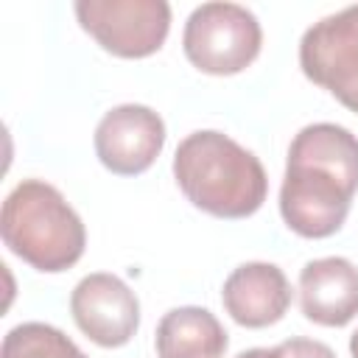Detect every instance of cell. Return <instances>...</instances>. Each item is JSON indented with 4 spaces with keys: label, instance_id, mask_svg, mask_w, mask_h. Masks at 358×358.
<instances>
[{
    "label": "cell",
    "instance_id": "ba28073f",
    "mask_svg": "<svg viewBox=\"0 0 358 358\" xmlns=\"http://www.w3.org/2000/svg\"><path fill=\"white\" fill-rule=\"evenodd\" d=\"M165 145L162 117L143 103H120L95 126V154L117 176H137L154 165Z\"/></svg>",
    "mask_w": 358,
    "mask_h": 358
},
{
    "label": "cell",
    "instance_id": "9c48e42d",
    "mask_svg": "<svg viewBox=\"0 0 358 358\" xmlns=\"http://www.w3.org/2000/svg\"><path fill=\"white\" fill-rule=\"evenodd\" d=\"M221 302L238 324L268 327L285 316L291 305V285L280 266L252 260L224 280Z\"/></svg>",
    "mask_w": 358,
    "mask_h": 358
},
{
    "label": "cell",
    "instance_id": "5b68a950",
    "mask_svg": "<svg viewBox=\"0 0 358 358\" xmlns=\"http://www.w3.org/2000/svg\"><path fill=\"white\" fill-rule=\"evenodd\" d=\"M76 17L103 50L123 59L157 53L171 28L165 0H78Z\"/></svg>",
    "mask_w": 358,
    "mask_h": 358
},
{
    "label": "cell",
    "instance_id": "7c38bea8",
    "mask_svg": "<svg viewBox=\"0 0 358 358\" xmlns=\"http://www.w3.org/2000/svg\"><path fill=\"white\" fill-rule=\"evenodd\" d=\"M0 358H87V355L59 327L45 322H22L6 333Z\"/></svg>",
    "mask_w": 358,
    "mask_h": 358
},
{
    "label": "cell",
    "instance_id": "30bf717a",
    "mask_svg": "<svg viewBox=\"0 0 358 358\" xmlns=\"http://www.w3.org/2000/svg\"><path fill=\"white\" fill-rule=\"evenodd\" d=\"M299 305L305 319L344 327L358 316V268L347 257H319L299 271Z\"/></svg>",
    "mask_w": 358,
    "mask_h": 358
},
{
    "label": "cell",
    "instance_id": "4fadbf2b",
    "mask_svg": "<svg viewBox=\"0 0 358 358\" xmlns=\"http://www.w3.org/2000/svg\"><path fill=\"white\" fill-rule=\"evenodd\" d=\"M260 358H336V352L316 338H288L277 347H260Z\"/></svg>",
    "mask_w": 358,
    "mask_h": 358
},
{
    "label": "cell",
    "instance_id": "277c9868",
    "mask_svg": "<svg viewBox=\"0 0 358 358\" xmlns=\"http://www.w3.org/2000/svg\"><path fill=\"white\" fill-rule=\"evenodd\" d=\"M263 45L257 17L238 3H201L190 11L182 34L185 56L210 76H235L246 70Z\"/></svg>",
    "mask_w": 358,
    "mask_h": 358
},
{
    "label": "cell",
    "instance_id": "52a82bcc",
    "mask_svg": "<svg viewBox=\"0 0 358 358\" xmlns=\"http://www.w3.org/2000/svg\"><path fill=\"white\" fill-rule=\"evenodd\" d=\"M70 313L78 330L98 347H123L140 327V302L134 291L106 271L78 280L70 294Z\"/></svg>",
    "mask_w": 358,
    "mask_h": 358
},
{
    "label": "cell",
    "instance_id": "5bb4252c",
    "mask_svg": "<svg viewBox=\"0 0 358 358\" xmlns=\"http://www.w3.org/2000/svg\"><path fill=\"white\" fill-rule=\"evenodd\" d=\"M350 355H352V358H358V330L350 336Z\"/></svg>",
    "mask_w": 358,
    "mask_h": 358
},
{
    "label": "cell",
    "instance_id": "7a4b0ae2",
    "mask_svg": "<svg viewBox=\"0 0 358 358\" xmlns=\"http://www.w3.org/2000/svg\"><path fill=\"white\" fill-rule=\"evenodd\" d=\"M173 179L187 201L215 218H246L268 193L260 159L215 129H199L176 145Z\"/></svg>",
    "mask_w": 358,
    "mask_h": 358
},
{
    "label": "cell",
    "instance_id": "6da1fadb",
    "mask_svg": "<svg viewBox=\"0 0 358 358\" xmlns=\"http://www.w3.org/2000/svg\"><path fill=\"white\" fill-rule=\"evenodd\" d=\"M358 190V137L338 123H310L288 148L280 215L302 238H327L347 221Z\"/></svg>",
    "mask_w": 358,
    "mask_h": 358
},
{
    "label": "cell",
    "instance_id": "8992f818",
    "mask_svg": "<svg viewBox=\"0 0 358 358\" xmlns=\"http://www.w3.org/2000/svg\"><path fill=\"white\" fill-rule=\"evenodd\" d=\"M302 73L358 112V6L313 22L299 39Z\"/></svg>",
    "mask_w": 358,
    "mask_h": 358
},
{
    "label": "cell",
    "instance_id": "8fae6325",
    "mask_svg": "<svg viewBox=\"0 0 358 358\" xmlns=\"http://www.w3.org/2000/svg\"><path fill=\"white\" fill-rule=\"evenodd\" d=\"M227 344V330L207 308H173L157 324L159 358H224Z\"/></svg>",
    "mask_w": 358,
    "mask_h": 358
},
{
    "label": "cell",
    "instance_id": "3957f363",
    "mask_svg": "<svg viewBox=\"0 0 358 358\" xmlns=\"http://www.w3.org/2000/svg\"><path fill=\"white\" fill-rule=\"evenodd\" d=\"M3 243L28 266L45 274L76 266L87 246V229L64 196L42 182L22 179L0 210Z\"/></svg>",
    "mask_w": 358,
    "mask_h": 358
}]
</instances>
